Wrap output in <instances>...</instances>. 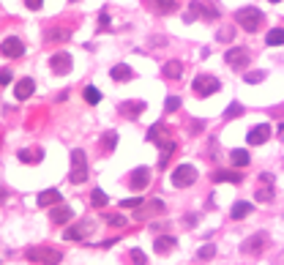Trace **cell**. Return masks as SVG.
I'll return each instance as SVG.
<instances>
[{"label":"cell","instance_id":"9","mask_svg":"<svg viewBox=\"0 0 284 265\" xmlns=\"http://www.w3.org/2000/svg\"><path fill=\"white\" fill-rule=\"evenodd\" d=\"M224 60H227V66H232V69H243L251 63V52L246 47H232V50L224 52Z\"/></svg>","mask_w":284,"mask_h":265},{"label":"cell","instance_id":"15","mask_svg":"<svg viewBox=\"0 0 284 265\" xmlns=\"http://www.w3.org/2000/svg\"><path fill=\"white\" fill-rule=\"evenodd\" d=\"M145 109H148V107H145V101H123L121 107H117V112H121L123 118H129V120L139 118Z\"/></svg>","mask_w":284,"mask_h":265},{"label":"cell","instance_id":"24","mask_svg":"<svg viewBox=\"0 0 284 265\" xmlns=\"http://www.w3.org/2000/svg\"><path fill=\"white\" fill-rule=\"evenodd\" d=\"M17 156H19V162H22V164H38V162L44 159V156H41V150H38V148H36V150L25 148V150H19Z\"/></svg>","mask_w":284,"mask_h":265},{"label":"cell","instance_id":"26","mask_svg":"<svg viewBox=\"0 0 284 265\" xmlns=\"http://www.w3.org/2000/svg\"><path fill=\"white\" fill-rule=\"evenodd\" d=\"M230 162H232L235 167H246V164L251 162V156H249L243 148H235V150H230Z\"/></svg>","mask_w":284,"mask_h":265},{"label":"cell","instance_id":"19","mask_svg":"<svg viewBox=\"0 0 284 265\" xmlns=\"http://www.w3.org/2000/svg\"><path fill=\"white\" fill-rule=\"evenodd\" d=\"M93 230V224L90 222H82V224H77V227H68L66 230V240H85V235H88V232Z\"/></svg>","mask_w":284,"mask_h":265},{"label":"cell","instance_id":"3","mask_svg":"<svg viewBox=\"0 0 284 265\" xmlns=\"http://www.w3.org/2000/svg\"><path fill=\"white\" fill-rule=\"evenodd\" d=\"M68 181L74 183V186H80V183L88 181V159H85V150H71V175Z\"/></svg>","mask_w":284,"mask_h":265},{"label":"cell","instance_id":"11","mask_svg":"<svg viewBox=\"0 0 284 265\" xmlns=\"http://www.w3.org/2000/svg\"><path fill=\"white\" fill-rule=\"evenodd\" d=\"M0 52H3V58H22L25 55V44L19 41V38H14V36H9V38H3V47H0Z\"/></svg>","mask_w":284,"mask_h":265},{"label":"cell","instance_id":"35","mask_svg":"<svg viewBox=\"0 0 284 265\" xmlns=\"http://www.w3.org/2000/svg\"><path fill=\"white\" fill-rule=\"evenodd\" d=\"M66 38H68V30H60V28L46 30V41H66Z\"/></svg>","mask_w":284,"mask_h":265},{"label":"cell","instance_id":"28","mask_svg":"<svg viewBox=\"0 0 284 265\" xmlns=\"http://www.w3.org/2000/svg\"><path fill=\"white\" fill-rule=\"evenodd\" d=\"M249 213H251V203H246V200L232 205V219H243V216H249Z\"/></svg>","mask_w":284,"mask_h":265},{"label":"cell","instance_id":"41","mask_svg":"<svg viewBox=\"0 0 284 265\" xmlns=\"http://www.w3.org/2000/svg\"><path fill=\"white\" fill-rule=\"evenodd\" d=\"M99 28H101V30H109V14H107V11L99 14Z\"/></svg>","mask_w":284,"mask_h":265},{"label":"cell","instance_id":"36","mask_svg":"<svg viewBox=\"0 0 284 265\" xmlns=\"http://www.w3.org/2000/svg\"><path fill=\"white\" fill-rule=\"evenodd\" d=\"M241 115H243V107H241L238 101L230 104V107L224 109V120H232V118H241Z\"/></svg>","mask_w":284,"mask_h":265},{"label":"cell","instance_id":"7","mask_svg":"<svg viewBox=\"0 0 284 265\" xmlns=\"http://www.w3.org/2000/svg\"><path fill=\"white\" fill-rule=\"evenodd\" d=\"M192 87H194L197 96H213V93H219L222 82H219L216 77H210V74H200V77H194Z\"/></svg>","mask_w":284,"mask_h":265},{"label":"cell","instance_id":"30","mask_svg":"<svg viewBox=\"0 0 284 265\" xmlns=\"http://www.w3.org/2000/svg\"><path fill=\"white\" fill-rule=\"evenodd\" d=\"M216 38H219V41H222V44H230L232 38H235V28H232V25H224V28H219Z\"/></svg>","mask_w":284,"mask_h":265},{"label":"cell","instance_id":"37","mask_svg":"<svg viewBox=\"0 0 284 265\" xmlns=\"http://www.w3.org/2000/svg\"><path fill=\"white\" fill-rule=\"evenodd\" d=\"M129 257H131V262H134V265H148V254L142 252V249H131Z\"/></svg>","mask_w":284,"mask_h":265},{"label":"cell","instance_id":"45","mask_svg":"<svg viewBox=\"0 0 284 265\" xmlns=\"http://www.w3.org/2000/svg\"><path fill=\"white\" fill-rule=\"evenodd\" d=\"M41 3H44V0H25V6H28V9H33V11L41 9Z\"/></svg>","mask_w":284,"mask_h":265},{"label":"cell","instance_id":"40","mask_svg":"<svg viewBox=\"0 0 284 265\" xmlns=\"http://www.w3.org/2000/svg\"><path fill=\"white\" fill-rule=\"evenodd\" d=\"M107 222L112 224V227H126V216H121V213H109Z\"/></svg>","mask_w":284,"mask_h":265},{"label":"cell","instance_id":"16","mask_svg":"<svg viewBox=\"0 0 284 265\" xmlns=\"http://www.w3.org/2000/svg\"><path fill=\"white\" fill-rule=\"evenodd\" d=\"M145 6L153 14H172L178 9V0H145Z\"/></svg>","mask_w":284,"mask_h":265},{"label":"cell","instance_id":"21","mask_svg":"<svg viewBox=\"0 0 284 265\" xmlns=\"http://www.w3.org/2000/svg\"><path fill=\"white\" fill-rule=\"evenodd\" d=\"M153 249H156V254H170L172 249H175V238L172 235H159L153 240Z\"/></svg>","mask_w":284,"mask_h":265},{"label":"cell","instance_id":"48","mask_svg":"<svg viewBox=\"0 0 284 265\" xmlns=\"http://www.w3.org/2000/svg\"><path fill=\"white\" fill-rule=\"evenodd\" d=\"M68 3H77V0H68Z\"/></svg>","mask_w":284,"mask_h":265},{"label":"cell","instance_id":"5","mask_svg":"<svg viewBox=\"0 0 284 265\" xmlns=\"http://www.w3.org/2000/svg\"><path fill=\"white\" fill-rule=\"evenodd\" d=\"M148 142H156L159 150H167V148H172V145H178V142L172 140L170 128L164 126V123H153V126H151V131H148Z\"/></svg>","mask_w":284,"mask_h":265},{"label":"cell","instance_id":"12","mask_svg":"<svg viewBox=\"0 0 284 265\" xmlns=\"http://www.w3.org/2000/svg\"><path fill=\"white\" fill-rule=\"evenodd\" d=\"M148 183H151V170H148V167H137V170L129 175V186H131L134 191L148 189Z\"/></svg>","mask_w":284,"mask_h":265},{"label":"cell","instance_id":"38","mask_svg":"<svg viewBox=\"0 0 284 265\" xmlns=\"http://www.w3.org/2000/svg\"><path fill=\"white\" fill-rule=\"evenodd\" d=\"M243 79H246L249 85H257V82H263V79H265V71H246Z\"/></svg>","mask_w":284,"mask_h":265},{"label":"cell","instance_id":"6","mask_svg":"<svg viewBox=\"0 0 284 265\" xmlns=\"http://www.w3.org/2000/svg\"><path fill=\"white\" fill-rule=\"evenodd\" d=\"M194 181H197V167H192V164H180V167H175V172H172V186L175 189H186V186H192Z\"/></svg>","mask_w":284,"mask_h":265},{"label":"cell","instance_id":"32","mask_svg":"<svg viewBox=\"0 0 284 265\" xmlns=\"http://www.w3.org/2000/svg\"><path fill=\"white\" fill-rule=\"evenodd\" d=\"M161 211H164V203H161V200H153V203L148 205V208H142L137 219H142V216H151V213H161Z\"/></svg>","mask_w":284,"mask_h":265},{"label":"cell","instance_id":"34","mask_svg":"<svg viewBox=\"0 0 284 265\" xmlns=\"http://www.w3.org/2000/svg\"><path fill=\"white\" fill-rule=\"evenodd\" d=\"M117 145V131H107L104 134V153H112Z\"/></svg>","mask_w":284,"mask_h":265},{"label":"cell","instance_id":"39","mask_svg":"<svg viewBox=\"0 0 284 265\" xmlns=\"http://www.w3.org/2000/svg\"><path fill=\"white\" fill-rule=\"evenodd\" d=\"M164 109H167V112H178L180 109V99H178V96H170V99L164 101Z\"/></svg>","mask_w":284,"mask_h":265},{"label":"cell","instance_id":"14","mask_svg":"<svg viewBox=\"0 0 284 265\" xmlns=\"http://www.w3.org/2000/svg\"><path fill=\"white\" fill-rule=\"evenodd\" d=\"M246 140H249V145H265V142L271 140V126H268V123L254 126V128L246 134Z\"/></svg>","mask_w":284,"mask_h":265},{"label":"cell","instance_id":"10","mask_svg":"<svg viewBox=\"0 0 284 265\" xmlns=\"http://www.w3.org/2000/svg\"><path fill=\"white\" fill-rule=\"evenodd\" d=\"M71 66H74V60H71V55L68 52H55L52 58H50V69L55 71V74H68Z\"/></svg>","mask_w":284,"mask_h":265},{"label":"cell","instance_id":"22","mask_svg":"<svg viewBox=\"0 0 284 265\" xmlns=\"http://www.w3.org/2000/svg\"><path fill=\"white\" fill-rule=\"evenodd\" d=\"M109 77H112L115 82H129V79H134V71H131L129 66H126V63H121V66H112Z\"/></svg>","mask_w":284,"mask_h":265},{"label":"cell","instance_id":"29","mask_svg":"<svg viewBox=\"0 0 284 265\" xmlns=\"http://www.w3.org/2000/svg\"><path fill=\"white\" fill-rule=\"evenodd\" d=\"M213 257H216V246H213V244H205V246H200V249H197V260H213Z\"/></svg>","mask_w":284,"mask_h":265},{"label":"cell","instance_id":"13","mask_svg":"<svg viewBox=\"0 0 284 265\" xmlns=\"http://www.w3.org/2000/svg\"><path fill=\"white\" fill-rule=\"evenodd\" d=\"M257 200H259V203H271V200H273V175H268V172L259 175Z\"/></svg>","mask_w":284,"mask_h":265},{"label":"cell","instance_id":"18","mask_svg":"<svg viewBox=\"0 0 284 265\" xmlns=\"http://www.w3.org/2000/svg\"><path fill=\"white\" fill-rule=\"evenodd\" d=\"M33 91H36V82L30 77H25V79H19V82H17V87H14V96H17L19 101H25V99L33 96Z\"/></svg>","mask_w":284,"mask_h":265},{"label":"cell","instance_id":"42","mask_svg":"<svg viewBox=\"0 0 284 265\" xmlns=\"http://www.w3.org/2000/svg\"><path fill=\"white\" fill-rule=\"evenodd\" d=\"M121 205L123 208H137V205H142V197H129V200H123Z\"/></svg>","mask_w":284,"mask_h":265},{"label":"cell","instance_id":"47","mask_svg":"<svg viewBox=\"0 0 284 265\" xmlns=\"http://www.w3.org/2000/svg\"><path fill=\"white\" fill-rule=\"evenodd\" d=\"M271 3H281V0H271Z\"/></svg>","mask_w":284,"mask_h":265},{"label":"cell","instance_id":"4","mask_svg":"<svg viewBox=\"0 0 284 265\" xmlns=\"http://www.w3.org/2000/svg\"><path fill=\"white\" fill-rule=\"evenodd\" d=\"M197 17L202 19H219V9L210 3H202V0H192V6H188V14H186V22H194Z\"/></svg>","mask_w":284,"mask_h":265},{"label":"cell","instance_id":"23","mask_svg":"<svg viewBox=\"0 0 284 265\" xmlns=\"http://www.w3.org/2000/svg\"><path fill=\"white\" fill-rule=\"evenodd\" d=\"M164 77H167V79H180V77H183V63H180V60H170V63H164Z\"/></svg>","mask_w":284,"mask_h":265},{"label":"cell","instance_id":"33","mask_svg":"<svg viewBox=\"0 0 284 265\" xmlns=\"http://www.w3.org/2000/svg\"><path fill=\"white\" fill-rule=\"evenodd\" d=\"M90 205L93 208H104L107 205V194L101 189H93V194H90Z\"/></svg>","mask_w":284,"mask_h":265},{"label":"cell","instance_id":"20","mask_svg":"<svg viewBox=\"0 0 284 265\" xmlns=\"http://www.w3.org/2000/svg\"><path fill=\"white\" fill-rule=\"evenodd\" d=\"M60 191L58 189H46V191H41V194H38V205L41 208H50V205H60Z\"/></svg>","mask_w":284,"mask_h":265},{"label":"cell","instance_id":"27","mask_svg":"<svg viewBox=\"0 0 284 265\" xmlns=\"http://www.w3.org/2000/svg\"><path fill=\"white\" fill-rule=\"evenodd\" d=\"M265 41L271 44V47H281V44H284V28H273V30H268Z\"/></svg>","mask_w":284,"mask_h":265},{"label":"cell","instance_id":"2","mask_svg":"<svg viewBox=\"0 0 284 265\" xmlns=\"http://www.w3.org/2000/svg\"><path fill=\"white\" fill-rule=\"evenodd\" d=\"M25 257L30 262H38V265H60L63 254L58 252V249H50V246H30Z\"/></svg>","mask_w":284,"mask_h":265},{"label":"cell","instance_id":"46","mask_svg":"<svg viewBox=\"0 0 284 265\" xmlns=\"http://www.w3.org/2000/svg\"><path fill=\"white\" fill-rule=\"evenodd\" d=\"M279 137H281V140H284V123H281V126H279Z\"/></svg>","mask_w":284,"mask_h":265},{"label":"cell","instance_id":"17","mask_svg":"<svg viewBox=\"0 0 284 265\" xmlns=\"http://www.w3.org/2000/svg\"><path fill=\"white\" fill-rule=\"evenodd\" d=\"M71 216H74V211H71V208L68 205H52V213H50V222L52 224H66L68 219H71Z\"/></svg>","mask_w":284,"mask_h":265},{"label":"cell","instance_id":"1","mask_svg":"<svg viewBox=\"0 0 284 265\" xmlns=\"http://www.w3.org/2000/svg\"><path fill=\"white\" fill-rule=\"evenodd\" d=\"M235 22H238L246 33H257V30L263 28L265 17H263V11H259V9H254V6H246V9L235 11Z\"/></svg>","mask_w":284,"mask_h":265},{"label":"cell","instance_id":"31","mask_svg":"<svg viewBox=\"0 0 284 265\" xmlns=\"http://www.w3.org/2000/svg\"><path fill=\"white\" fill-rule=\"evenodd\" d=\"M82 96H85V101H88V104H99L101 101V91H99V87H93V85L85 87Z\"/></svg>","mask_w":284,"mask_h":265},{"label":"cell","instance_id":"43","mask_svg":"<svg viewBox=\"0 0 284 265\" xmlns=\"http://www.w3.org/2000/svg\"><path fill=\"white\" fill-rule=\"evenodd\" d=\"M9 82H11V71H9V69H3V71H0V85L6 87Z\"/></svg>","mask_w":284,"mask_h":265},{"label":"cell","instance_id":"25","mask_svg":"<svg viewBox=\"0 0 284 265\" xmlns=\"http://www.w3.org/2000/svg\"><path fill=\"white\" fill-rule=\"evenodd\" d=\"M213 181H216V183H227V181H230V183H241L243 175L241 172H230V170H219L216 175H213Z\"/></svg>","mask_w":284,"mask_h":265},{"label":"cell","instance_id":"44","mask_svg":"<svg viewBox=\"0 0 284 265\" xmlns=\"http://www.w3.org/2000/svg\"><path fill=\"white\" fill-rule=\"evenodd\" d=\"M183 227H197V216H194V213L183 216Z\"/></svg>","mask_w":284,"mask_h":265},{"label":"cell","instance_id":"8","mask_svg":"<svg viewBox=\"0 0 284 265\" xmlns=\"http://www.w3.org/2000/svg\"><path fill=\"white\" fill-rule=\"evenodd\" d=\"M265 246H268V232H265V230H259V232H254V235H249L246 240H243V244H241V252H243V254L257 257Z\"/></svg>","mask_w":284,"mask_h":265}]
</instances>
